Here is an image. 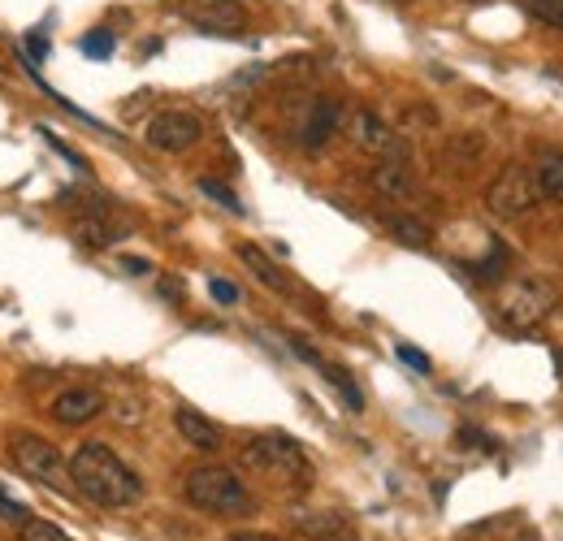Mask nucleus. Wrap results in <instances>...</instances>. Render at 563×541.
Segmentation results:
<instances>
[{
    "mask_svg": "<svg viewBox=\"0 0 563 541\" xmlns=\"http://www.w3.org/2000/svg\"><path fill=\"white\" fill-rule=\"evenodd\" d=\"M122 269L126 273H152V265L148 260H139V256H122Z\"/></svg>",
    "mask_w": 563,
    "mask_h": 541,
    "instance_id": "nucleus-29",
    "label": "nucleus"
},
{
    "mask_svg": "<svg viewBox=\"0 0 563 541\" xmlns=\"http://www.w3.org/2000/svg\"><path fill=\"white\" fill-rule=\"evenodd\" d=\"M22 48H26V57H31V61H44V57H48V39H44V31H26Z\"/></svg>",
    "mask_w": 563,
    "mask_h": 541,
    "instance_id": "nucleus-27",
    "label": "nucleus"
},
{
    "mask_svg": "<svg viewBox=\"0 0 563 541\" xmlns=\"http://www.w3.org/2000/svg\"><path fill=\"white\" fill-rule=\"evenodd\" d=\"M468 5H486V0H468Z\"/></svg>",
    "mask_w": 563,
    "mask_h": 541,
    "instance_id": "nucleus-31",
    "label": "nucleus"
},
{
    "mask_svg": "<svg viewBox=\"0 0 563 541\" xmlns=\"http://www.w3.org/2000/svg\"><path fill=\"white\" fill-rule=\"evenodd\" d=\"M18 533H22V541H74L70 533H61L52 520H35V516H26L18 524Z\"/></svg>",
    "mask_w": 563,
    "mask_h": 541,
    "instance_id": "nucleus-20",
    "label": "nucleus"
},
{
    "mask_svg": "<svg viewBox=\"0 0 563 541\" xmlns=\"http://www.w3.org/2000/svg\"><path fill=\"white\" fill-rule=\"evenodd\" d=\"M208 295L217 303H239V286L226 282V277H208Z\"/></svg>",
    "mask_w": 563,
    "mask_h": 541,
    "instance_id": "nucleus-24",
    "label": "nucleus"
},
{
    "mask_svg": "<svg viewBox=\"0 0 563 541\" xmlns=\"http://www.w3.org/2000/svg\"><path fill=\"white\" fill-rule=\"evenodd\" d=\"M104 412V394L96 386H70L65 394L52 399V416L61 420V425H87V420H96Z\"/></svg>",
    "mask_w": 563,
    "mask_h": 541,
    "instance_id": "nucleus-13",
    "label": "nucleus"
},
{
    "mask_svg": "<svg viewBox=\"0 0 563 541\" xmlns=\"http://www.w3.org/2000/svg\"><path fill=\"white\" fill-rule=\"evenodd\" d=\"M451 152H455V156H468V161H473V156L486 152V139H481V135H460V139L451 143Z\"/></svg>",
    "mask_w": 563,
    "mask_h": 541,
    "instance_id": "nucleus-26",
    "label": "nucleus"
},
{
    "mask_svg": "<svg viewBox=\"0 0 563 541\" xmlns=\"http://www.w3.org/2000/svg\"><path fill=\"white\" fill-rule=\"evenodd\" d=\"M295 524L308 541H356V533H351V524L343 516H299Z\"/></svg>",
    "mask_w": 563,
    "mask_h": 541,
    "instance_id": "nucleus-17",
    "label": "nucleus"
},
{
    "mask_svg": "<svg viewBox=\"0 0 563 541\" xmlns=\"http://www.w3.org/2000/svg\"><path fill=\"white\" fill-rule=\"evenodd\" d=\"M525 9L542 26H555V31H563V0H525Z\"/></svg>",
    "mask_w": 563,
    "mask_h": 541,
    "instance_id": "nucleus-22",
    "label": "nucleus"
},
{
    "mask_svg": "<svg viewBox=\"0 0 563 541\" xmlns=\"http://www.w3.org/2000/svg\"><path fill=\"white\" fill-rule=\"evenodd\" d=\"M239 260H243V265L252 269V273H256L269 290H278V295H286V290H291V282H286V273H282L278 265H273V260H269L265 252H260L256 243H239Z\"/></svg>",
    "mask_w": 563,
    "mask_h": 541,
    "instance_id": "nucleus-16",
    "label": "nucleus"
},
{
    "mask_svg": "<svg viewBox=\"0 0 563 541\" xmlns=\"http://www.w3.org/2000/svg\"><path fill=\"white\" fill-rule=\"evenodd\" d=\"M9 459L18 464L22 477H31L35 485H44V490H70V468H65L61 451L52 446L48 438H39L31 429H9Z\"/></svg>",
    "mask_w": 563,
    "mask_h": 541,
    "instance_id": "nucleus-5",
    "label": "nucleus"
},
{
    "mask_svg": "<svg viewBox=\"0 0 563 541\" xmlns=\"http://www.w3.org/2000/svg\"><path fill=\"white\" fill-rule=\"evenodd\" d=\"M395 355H399V360L408 364V368H416V373H429V368H434V364H429V355H421L416 347H408V342H399Z\"/></svg>",
    "mask_w": 563,
    "mask_h": 541,
    "instance_id": "nucleus-25",
    "label": "nucleus"
},
{
    "mask_svg": "<svg viewBox=\"0 0 563 541\" xmlns=\"http://www.w3.org/2000/svg\"><path fill=\"white\" fill-rule=\"evenodd\" d=\"M555 308H559V290H555V282H546V277H512V282L499 290V299H494L499 321L507 329H516V334L538 329Z\"/></svg>",
    "mask_w": 563,
    "mask_h": 541,
    "instance_id": "nucleus-4",
    "label": "nucleus"
},
{
    "mask_svg": "<svg viewBox=\"0 0 563 541\" xmlns=\"http://www.w3.org/2000/svg\"><path fill=\"white\" fill-rule=\"evenodd\" d=\"M78 48H83V57L104 61V57H113V35L109 31H87L83 39H78Z\"/></svg>",
    "mask_w": 563,
    "mask_h": 541,
    "instance_id": "nucleus-23",
    "label": "nucleus"
},
{
    "mask_svg": "<svg viewBox=\"0 0 563 541\" xmlns=\"http://www.w3.org/2000/svg\"><path fill=\"white\" fill-rule=\"evenodd\" d=\"M386 230L395 234L399 243H408V247H429V243H434V230H429V226H425L421 217H412V213L386 217Z\"/></svg>",
    "mask_w": 563,
    "mask_h": 541,
    "instance_id": "nucleus-18",
    "label": "nucleus"
},
{
    "mask_svg": "<svg viewBox=\"0 0 563 541\" xmlns=\"http://www.w3.org/2000/svg\"><path fill=\"white\" fill-rule=\"evenodd\" d=\"M182 494H187V503L195 511H208V516H247L252 511V494L239 481V472L221 464L191 468L187 481H182Z\"/></svg>",
    "mask_w": 563,
    "mask_h": 541,
    "instance_id": "nucleus-3",
    "label": "nucleus"
},
{
    "mask_svg": "<svg viewBox=\"0 0 563 541\" xmlns=\"http://www.w3.org/2000/svg\"><path fill=\"white\" fill-rule=\"evenodd\" d=\"M343 117H347V109H343L338 100H330V96L312 100V104H308V117H304V130H299V143H304V152H321L325 143L338 135Z\"/></svg>",
    "mask_w": 563,
    "mask_h": 541,
    "instance_id": "nucleus-11",
    "label": "nucleus"
},
{
    "mask_svg": "<svg viewBox=\"0 0 563 541\" xmlns=\"http://www.w3.org/2000/svg\"><path fill=\"white\" fill-rule=\"evenodd\" d=\"M347 135H351V143H356L360 152L377 156V161H408V143H403L395 130L369 109H356L347 117Z\"/></svg>",
    "mask_w": 563,
    "mask_h": 541,
    "instance_id": "nucleus-7",
    "label": "nucleus"
},
{
    "mask_svg": "<svg viewBox=\"0 0 563 541\" xmlns=\"http://www.w3.org/2000/svg\"><path fill=\"white\" fill-rule=\"evenodd\" d=\"M321 373L330 377V386H334L338 394H343V403L351 407V412H364V394L356 390V381H351V373H343L338 364H321Z\"/></svg>",
    "mask_w": 563,
    "mask_h": 541,
    "instance_id": "nucleus-19",
    "label": "nucleus"
},
{
    "mask_svg": "<svg viewBox=\"0 0 563 541\" xmlns=\"http://www.w3.org/2000/svg\"><path fill=\"white\" fill-rule=\"evenodd\" d=\"M533 187H538V200L563 204V152L538 156V165H533Z\"/></svg>",
    "mask_w": 563,
    "mask_h": 541,
    "instance_id": "nucleus-15",
    "label": "nucleus"
},
{
    "mask_svg": "<svg viewBox=\"0 0 563 541\" xmlns=\"http://www.w3.org/2000/svg\"><path fill=\"white\" fill-rule=\"evenodd\" d=\"M369 182H373V191L382 195V200H390V204H421L425 200L421 182H416V174L403 161H382L369 174Z\"/></svg>",
    "mask_w": 563,
    "mask_h": 541,
    "instance_id": "nucleus-12",
    "label": "nucleus"
},
{
    "mask_svg": "<svg viewBox=\"0 0 563 541\" xmlns=\"http://www.w3.org/2000/svg\"><path fill=\"white\" fill-rule=\"evenodd\" d=\"M230 541H278V537H269V533H234Z\"/></svg>",
    "mask_w": 563,
    "mask_h": 541,
    "instance_id": "nucleus-30",
    "label": "nucleus"
},
{
    "mask_svg": "<svg viewBox=\"0 0 563 541\" xmlns=\"http://www.w3.org/2000/svg\"><path fill=\"white\" fill-rule=\"evenodd\" d=\"M70 234H74V243H78V247L104 252V247H113V243L126 234V221H117L113 213H104V208H74Z\"/></svg>",
    "mask_w": 563,
    "mask_h": 541,
    "instance_id": "nucleus-10",
    "label": "nucleus"
},
{
    "mask_svg": "<svg viewBox=\"0 0 563 541\" xmlns=\"http://www.w3.org/2000/svg\"><path fill=\"white\" fill-rule=\"evenodd\" d=\"M143 139H148L156 152L178 156V152H187V148H195V143L204 139V122H200L195 113L165 109V113H156L152 122H148V130H143Z\"/></svg>",
    "mask_w": 563,
    "mask_h": 541,
    "instance_id": "nucleus-8",
    "label": "nucleus"
},
{
    "mask_svg": "<svg viewBox=\"0 0 563 541\" xmlns=\"http://www.w3.org/2000/svg\"><path fill=\"white\" fill-rule=\"evenodd\" d=\"M174 425H178L182 438L195 446V451H217V446H221V429H217L208 416L195 412V407H178V412H174Z\"/></svg>",
    "mask_w": 563,
    "mask_h": 541,
    "instance_id": "nucleus-14",
    "label": "nucleus"
},
{
    "mask_svg": "<svg viewBox=\"0 0 563 541\" xmlns=\"http://www.w3.org/2000/svg\"><path fill=\"white\" fill-rule=\"evenodd\" d=\"M200 191L208 195V200H217L221 208H226V213H247V208H243V200H239V195H234L230 187H226V182H213V178H200Z\"/></svg>",
    "mask_w": 563,
    "mask_h": 541,
    "instance_id": "nucleus-21",
    "label": "nucleus"
},
{
    "mask_svg": "<svg viewBox=\"0 0 563 541\" xmlns=\"http://www.w3.org/2000/svg\"><path fill=\"white\" fill-rule=\"evenodd\" d=\"M243 464L260 472V477L286 485V490H308L312 485V464L304 455V446L286 433H260L243 446Z\"/></svg>",
    "mask_w": 563,
    "mask_h": 541,
    "instance_id": "nucleus-2",
    "label": "nucleus"
},
{
    "mask_svg": "<svg viewBox=\"0 0 563 541\" xmlns=\"http://www.w3.org/2000/svg\"><path fill=\"white\" fill-rule=\"evenodd\" d=\"M538 204V187H533V169L529 165H503V174L486 187V208L499 221H512V217H525L529 208Z\"/></svg>",
    "mask_w": 563,
    "mask_h": 541,
    "instance_id": "nucleus-6",
    "label": "nucleus"
},
{
    "mask_svg": "<svg viewBox=\"0 0 563 541\" xmlns=\"http://www.w3.org/2000/svg\"><path fill=\"white\" fill-rule=\"evenodd\" d=\"M70 468V485L87 503H96L104 511H126L143 498V481L135 468L122 464V455L109 451L104 442H83L74 446V455L65 459Z\"/></svg>",
    "mask_w": 563,
    "mask_h": 541,
    "instance_id": "nucleus-1",
    "label": "nucleus"
},
{
    "mask_svg": "<svg viewBox=\"0 0 563 541\" xmlns=\"http://www.w3.org/2000/svg\"><path fill=\"white\" fill-rule=\"evenodd\" d=\"M0 516H9V524H22L26 516H31V511H26V507H18V503H13V498H9L5 490H0Z\"/></svg>",
    "mask_w": 563,
    "mask_h": 541,
    "instance_id": "nucleus-28",
    "label": "nucleus"
},
{
    "mask_svg": "<svg viewBox=\"0 0 563 541\" xmlns=\"http://www.w3.org/2000/svg\"><path fill=\"white\" fill-rule=\"evenodd\" d=\"M182 18L200 26L204 35H221V39L247 31L243 0H182Z\"/></svg>",
    "mask_w": 563,
    "mask_h": 541,
    "instance_id": "nucleus-9",
    "label": "nucleus"
}]
</instances>
